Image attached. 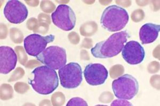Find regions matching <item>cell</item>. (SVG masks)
I'll use <instances>...</instances> for the list:
<instances>
[{
  "mask_svg": "<svg viewBox=\"0 0 160 106\" xmlns=\"http://www.w3.org/2000/svg\"><path fill=\"white\" fill-rule=\"evenodd\" d=\"M129 37L127 30L115 33L108 39L96 44L91 48V54L97 58H113L121 53Z\"/></svg>",
  "mask_w": 160,
  "mask_h": 106,
  "instance_id": "7a4b0ae2",
  "label": "cell"
},
{
  "mask_svg": "<svg viewBox=\"0 0 160 106\" xmlns=\"http://www.w3.org/2000/svg\"><path fill=\"white\" fill-rule=\"evenodd\" d=\"M111 106H132V104L127 100L121 99L114 101L113 103H112Z\"/></svg>",
  "mask_w": 160,
  "mask_h": 106,
  "instance_id": "9a60e30c",
  "label": "cell"
},
{
  "mask_svg": "<svg viewBox=\"0 0 160 106\" xmlns=\"http://www.w3.org/2000/svg\"><path fill=\"white\" fill-rule=\"evenodd\" d=\"M58 73L60 84L64 88H77L83 80L82 68L78 63H68L59 70Z\"/></svg>",
  "mask_w": 160,
  "mask_h": 106,
  "instance_id": "8992f818",
  "label": "cell"
},
{
  "mask_svg": "<svg viewBox=\"0 0 160 106\" xmlns=\"http://www.w3.org/2000/svg\"><path fill=\"white\" fill-rule=\"evenodd\" d=\"M122 57L130 65H137L144 61L145 52L138 41H128L122 50Z\"/></svg>",
  "mask_w": 160,
  "mask_h": 106,
  "instance_id": "8fae6325",
  "label": "cell"
},
{
  "mask_svg": "<svg viewBox=\"0 0 160 106\" xmlns=\"http://www.w3.org/2000/svg\"><path fill=\"white\" fill-rule=\"evenodd\" d=\"M32 73L34 77L33 79H29L28 83L38 94L48 95L58 87V74L52 68L46 65L41 66L35 68Z\"/></svg>",
  "mask_w": 160,
  "mask_h": 106,
  "instance_id": "6da1fadb",
  "label": "cell"
},
{
  "mask_svg": "<svg viewBox=\"0 0 160 106\" xmlns=\"http://www.w3.org/2000/svg\"><path fill=\"white\" fill-rule=\"evenodd\" d=\"M159 25L148 23L142 25L139 31V38L142 44L152 43L158 37L160 32Z\"/></svg>",
  "mask_w": 160,
  "mask_h": 106,
  "instance_id": "4fadbf2b",
  "label": "cell"
},
{
  "mask_svg": "<svg viewBox=\"0 0 160 106\" xmlns=\"http://www.w3.org/2000/svg\"><path fill=\"white\" fill-rule=\"evenodd\" d=\"M66 106H88V104L81 98L75 97L69 100Z\"/></svg>",
  "mask_w": 160,
  "mask_h": 106,
  "instance_id": "5bb4252c",
  "label": "cell"
},
{
  "mask_svg": "<svg viewBox=\"0 0 160 106\" xmlns=\"http://www.w3.org/2000/svg\"><path fill=\"white\" fill-rule=\"evenodd\" d=\"M3 13L11 24H20L28 18V10L26 6L19 1L10 0L6 4Z\"/></svg>",
  "mask_w": 160,
  "mask_h": 106,
  "instance_id": "9c48e42d",
  "label": "cell"
},
{
  "mask_svg": "<svg viewBox=\"0 0 160 106\" xmlns=\"http://www.w3.org/2000/svg\"><path fill=\"white\" fill-rule=\"evenodd\" d=\"M83 73L87 82L92 86L103 85L108 75V70L99 63H90L87 65Z\"/></svg>",
  "mask_w": 160,
  "mask_h": 106,
  "instance_id": "30bf717a",
  "label": "cell"
},
{
  "mask_svg": "<svg viewBox=\"0 0 160 106\" xmlns=\"http://www.w3.org/2000/svg\"><path fill=\"white\" fill-rule=\"evenodd\" d=\"M139 88L136 79L128 74L118 77L112 83L113 92L118 99L131 100L138 94Z\"/></svg>",
  "mask_w": 160,
  "mask_h": 106,
  "instance_id": "277c9868",
  "label": "cell"
},
{
  "mask_svg": "<svg viewBox=\"0 0 160 106\" xmlns=\"http://www.w3.org/2000/svg\"><path fill=\"white\" fill-rule=\"evenodd\" d=\"M51 18L56 26L66 31L72 30L76 25L77 18L74 12L66 4L59 5L52 13Z\"/></svg>",
  "mask_w": 160,
  "mask_h": 106,
  "instance_id": "52a82bcc",
  "label": "cell"
},
{
  "mask_svg": "<svg viewBox=\"0 0 160 106\" xmlns=\"http://www.w3.org/2000/svg\"><path fill=\"white\" fill-rule=\"evenodd\" d=\"M129 20L128 13L123 7L113 5L106 7L102 12L100 24L109 32H117L126 27Z\"/></svg>",
  "mask_w": 160,
  "mask_h": 106,
  "instance_id": "3957f363",
  "label": "cell"
},
{
  "mask_svg": "<svg viewBox=\"0 0 160 106\" xmlns=\"http://www.w3.org/2000/svg\"><path fill=\"white\" fill-rule=\"evenodd\" d=\"M38 60L47 67L55 70H59L67 63L65 49L57 46H51L37 56Z\"/></svg>",
  "mask_w": 160,
  "mask_h": 106,
  "instance_id": "5b68a950",
  "label": "cell"
},
{
  "mask_svg": "<svg viewBox=\"0 0 160 106\" xmlns=\"http://www.w3.org/2000/svg\"><path fill=\"white\" fill-rule=\"evenodd\" d=\"M55 36L50 35L41 36L37 34L27 36L24 40V46L26 52L30 56L36 57L45 50L48 44L55 40Z\"/></svg>",
  "mask_w": 160,
  "mask_h": 106,
  "instance_id": "ba28073f",
  "label": "cell"
},
{
  "mask_svg": "<svg viewBox=\"0 0 160 106\" xmlns=\"http://www.w3.org/2000/svg\"><path fill=\"white\" fill-rule=\"evenodd\" d=\"M17 63L16 53L12 48L2 46L0 47V72L7 74L13 70Z\"/></svg>",
  "mask_w": 160,
  "mask_h": 106,
  "instance_id": "7c38bea8",
  "label": "cell"
}]
</instances>
